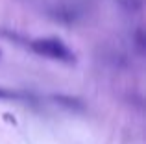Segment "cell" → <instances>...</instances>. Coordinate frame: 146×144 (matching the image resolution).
<instances>
[{
    "label": "cell",
    "mask_w": 146,
    "mask_h": 144,
    "mask_svg": "<svg viewBox=\"0 0 146 144\" xmlns=\"http://www.w3.org/2000/svg\"><path fill=\"white\" fill-rule=\"evenodd\" d=\"M4 120H7V122H11L13 126L17 124V118H15V116H11V115H4Z\"/></svg>",
    "instance_id": "obj_6"
},
{
    "label": "cell",
    "mask_w": 146,
    "mask_h": 144,
    "mask_svg": "<svg viewBox=\"0 0 146 144\" xmlns=\"http://www.w3.org/2000/svg\"><path fill=\"white\" fill-rule=\"evenodd\" d=\"M54 102H57L59 105H63V107H67V109H72V111H82V109L85 107V104H83L80 98L67 96V94H56V96H54Z\"/></svg>",
    "instance_id": "obj_2"
},
{
    "label": "cell",
    "mask_w": 146,
    "mask_h": 144,
    "mask_svg": "<svg viewBox=\"0 0 146 144\" xmlns=\"http://www.w3.org/2000/svg\"><path fill=\"white\" fill-rule=\"evenodd\" d=\"M32 50L39 55L50 59H57V61L63 63H74L76 55L72 54V50L59 39H54V37H46V39H35L30 43Z\"/></svg>",
    "instance_id": "obj_1"
},
{
    "label": "cell",
    "mask_w": 146,
    "mask_h": 144,
    "mask_svg": "<svg viewBox=\"0 0 146 144\" xmlns=\"http://www.w3.org/2000/svg\"><path fill=\"white\" fill-rule=\"evenodd\" d=\"M19 92L15 90H9V89H2L0 87V100H19Z\"/></svg>",
    "instance_id": "obj_5"
},
{
    "label": "cell",
    "mask_w": 146,
    "mask_h": 144,
    "mask_svg": "<svg viewBox=\"0 0 146 144\" xmlns=\"http://www.w3.org/2000/svg\"><path fill=\"white\" fill-rule=\"evenodd\" d=\"M120 6H124L126 9H131V11H137L141 6H143V0H118Z\"/></svg>",
    "instance_id": "obj_4"
},
{
    "label": "cell",
    "mask_w": 146,
    "mask_h": 144,
    "mask_svg": "<svg viewBox=\"0 0 146 144\" xmlns=\"http://www.w3.org/2000/svg\"><path fill=\"white\" fill-rule=\"evenodd\" d=\"M135 43H137V48H139V54H144V48H146V37H144L143 28L137 30V33H135Z\"/></svg>",
    "instance_id": "obj_3"
}]
</instances>
